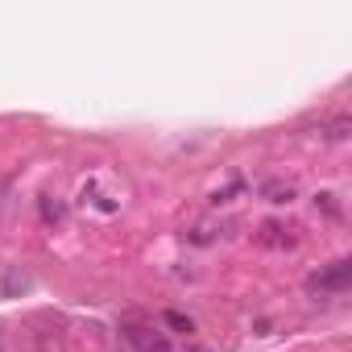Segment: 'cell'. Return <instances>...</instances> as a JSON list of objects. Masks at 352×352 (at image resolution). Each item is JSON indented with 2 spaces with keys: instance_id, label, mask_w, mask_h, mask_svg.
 Instances as JSON below:
<instances>
[{
  "instance_id": "1",
  "label": "cell",
  "mask_w": 352,
  "mask_h": 352,
  "mask_svg": "<svg viewBox=\"0 0 352 352\" xmlns=\"http://www.w3.org/2000/svg\"><path fill=\"white\" fill-rule=\"evenodd\" d=\"M116 340H120V352H174L170 336H166L157 323H145V319H129V323H120Z\"/></svg>"
},
{
  "instance_id": "7",
  "label": "cell",
  "mask_w": 352,
  "mask_h": 352,
  "mask_svg": "<svg viewBox=\"0 0 352 352\" xmlns=\"http://www.w3.org/2000/svg\"><path fill=\"white\" fill-rule=\"evenodd\" d=\"M42 220L50 224V220H63V204H50V195L42 199Z\"/></svg>"
},
{
  "instance_id": "2",
  "label": "cell",
  "mask_w": 352,
  "mask_h": 352,
  "mask_svg": "<svg viewBox=\"0 0 352 352\" xmlns=\"http://www.w3.org/2000/svg\"><path fill=\"white\" fill-rule=\"evenodd\" d=\"M348 278H352V265H348V261H331L323 274H311L307 286H311L315 294H344V290H348Z\"/></svg>"
},
{
  "instance_id": "6",
  "label": "cell",
  "mask_w": 352,
  "mask_h": 352,
  "mask_svg": "<svg viewBox=\"0 0 352 352\" xmlns=\"http://www.w3.org/2000/svg\"><path fill=\"white\" fill-rule=\"evenodd\" d=\"M348 129H352V120H348V116H336V120L327 124V137H331V141H344Z\"/></svg>"
},
{
  "instance_id": "4",
  "label": "cell",
  "mask_w": 352,
  "mask_h": 352,
  "mask_svg": "<svg viewBox=\"0 0 352 352\" xmlns=\"http://www.w3.org/2000/svg\"><path fill=\"white\" fill-rule=\"evenodd\" d=\"M261 195H265L270 204H290V199H294V183H282V179H270V183L261 187Z\"/></svg>"
},
{
  "instance_id": "8",
  "label": "cell",
  "mask_w": 352,
  "mask_h": 352,
  "mask_svg": "<svg viewBox=\"0 0 352 352\" xmlns=\"http://www.w3.org/2000/svg\"><path fill=\"white\" fill-rule=\"evenodd\" d=\"M17 286H21V290H25V286H30V278H25V274H17V270H13V274H9V278H5V290H9V294H13V290H17Z\"/></svg>"
},
{
  "instance_id": "5",
  "label": "cell",
  "mask_w": 352,
  "mask_h": 352,
  "mask_svg": "<svg viewBox=\"0 0 352 352\" xmlns=\"http://www.w3.org/2000/svg\"><path fill=\"white\" fill-rule=\"evenodd\" d=\"M162 323H166V327H174V331H195V323H191L183 311H166V315H162Z\"/></svg>"
},
{
  "instance_id": "3",
  "label": "cell",
  "mask_w": 352,
  "mask_h": 352,
  "mask_svg": "<svg viewBox=\"0 0 352 352\" xmlns=\"http://www.w3.org/2000/svg\"><path fill=\"white\" fill-rule=\"evenodd\" d=\"M261 245H274V249H294V245H298V236H290V228H282L278 220H270V224L261 228Z\"/></svg>"
}]
</instances>
